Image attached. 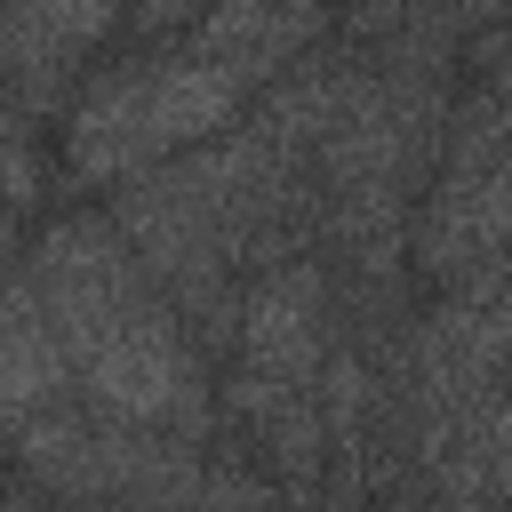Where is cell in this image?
<instances>
[{
	"instance_id": "6da1fadb",
	"label": "cell",
	"mask_w": 512,
	"mask_h": 512,
	"mask_svg": "<svg viewBox=\"0 0 512 512\" xmlns=\"http://www.w3.org/2000/svg\"><path fill=\"white\" fill-rule=\"evenodd\" d=\"M24 272L56 320L80 408L160 432H216V368L104 216V200L48 208L24 240Z\"/></svg>"
},
{
	"instance_id": "7a4b0ae2",
	"label": "cell",
	"mask_w": 512,
	"mask_h": 512,
	"mask_svg": "<svg viewBox=\"0 0 512 512\" xmlns=\"http://www.w3.org/2000/svg\"><path fill=\"white\" fill-rule=\"evenodd\" d=\"M248 104L256 96L232 72L200 64L184 40H112L64 104L56 168H64L72 192H112V184L208 144Z\"/></svg>"
},
{
	"instance_id": "3957f363",
	"label": "cell",
	"mask_w": 512,
	"mask_h": 512,
	"mask_svg": "<svg viewBox=\"0 0 512 512\" xmlns=\"http://www.w3.org/2000/svg\"><path fill=\"white\" fill-rule=\"evenodd\" d=\"M512 248V88L456 80L440 160L408 216V272L416 296L464 280L472 264Z\"/></svg>"
},
{
	"instance_id": "277c9868",
	"label": "cell",
	"mask_w": 512,
	"mask_h": 512,
	"mask_svg": "<svg viewBox=\"0 0 512 512\" xmlns=\"http://www.w3.org/2000/svg\"><path fill=\"white\" fill-rule=\"evenodd\" d=\"M216 440H232L280 488L288 512H320V496H328V416H320L312 384L224 368L216 376Z\"/></svg>"
},
{
	"instance_id": "5b68a950",
	"label": "cell",
	"mask_w": 512,
	"mask_h": 512,
	"mask_svg": "<svg viewBox=\"0 0 512 512\" xmlns=\"http://www.w3.org/2000/svg\"><path fill=\"white\" fill-rule=\"evenodd\" d=\"M336 344H344V304H336V280H328L320 256H288V264L248 272L232 368L280 376V384H320Z\"/></svg>"
},
{
	"instance_id": "8992f818",
	"label": "cell",
	"mask_w": 512,
	"mask_h": 512,
	"mask_svg": "<svg viewBox=\"0 0 512 512\" xmlns=\"http://www.w3.org/2000/svg\"><path fill=\"white\" fill-rule=\"evenodd\" d=\"M328 24H336V8H320V0H208L176 40H184L200 64L232 72V80L256 96V88L280 80L312 40H328Z\"/></svg>"
},
{
	"instance_id": "52a82bcc",
	"label": "cell",
	"mask_w": 512,
	"mask_h": 512,
	"mask_svg": "<svg viewBox=\"0 0 512 512\" xmlns=\"http://www.w3.org/2000/svg\"><path fill=\"white\" fill-rule=\"evenodd\" d=\"M72 400V368H64V344H56V320L24 272V256L0 272V432Z\"/></svg>"
},
{
	"instance_id": "ba28073f",
	"label": "cell",
	"mask_w": 512,
	"mask_h": 512,
	"mask_svg": "<svg viewBox=\"0 0 512 512\" xmlns=\"http://www.w3.org/2000/svg\"><path fill=\"white\" fill-rule=\"evenodd\" d=\"M24 240H32V216H24V208H8V200H0V272H8V264H16V256H24Z\"/></svg>"
}]
</instances>
